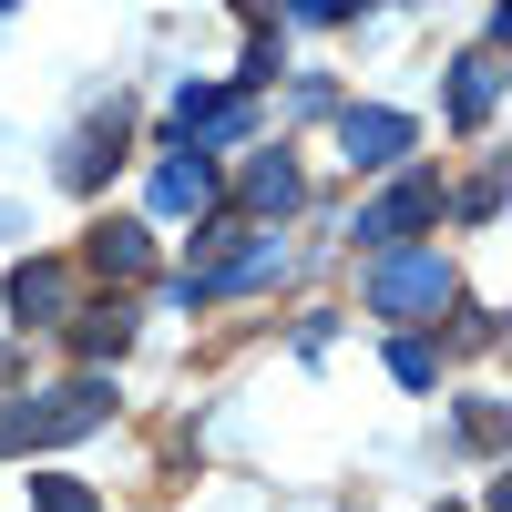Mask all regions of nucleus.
I'll list each match as a JSON object with an SVG mask.
<instances>
[{
	"label": "nucleus",
	"instance_id": "nucleus-5",
	"mask_svg": "<svg viewBox=\"0 0 512 512\" xmlns=\"http://www.w3.org/2000/svg\"><path fill=\"white\" fill-rule=\"evenodd\" d=\"M11 318H21V328H62V318H72V267H52V256L11 267Z\"/></svg>",
	"mask_w": 512,
	"mask_h": 512
},
{
	"label": "nucleus",
	"instance_id": "nucleus-10",
	"mask_svg": "<svg viewBox=\"0 0 512 512\" xmlns=\"http://www.w3.org/2000/svg\"><path fill=\"white\" fill-rule=\"evenodd\" d=\"M154 195L164 205H205V195H216V164H205V154H164L154 164Z\"/></svg>",
	"mask_w": 512,
	"mask_h": 512
},
{
	"label": "nucleus",
	"instance_id": "nucleus-12",
	"mask_svg": "<svg viewBox=\"0 0 512 512\" xmlns=\"http://www.w3.org/2000/svg\"><path fill=\"white\" fill-rule=\"evenodd\" d=\"M31 512H103V502L82 492L72 472H31Z\"/></svg>",
	"mask_w": 512,
	"mask_h": 512
},
{
	"label": "nucleus",
	"instance_id": "nucleus-9",
	"mask_svg": "<svg viewBox=\"0 0 512 512\" xmlns=\"http://www.w3.org/2000/svg\"><path fill=\"white\" fill-rule=\"evenodd\" d=\"M72 349L93 359V369H103V359H123V349H134V308H123V297H113V308H82V328H72Z\"/></svg>",
	"mask_w": 512,
	"mask_h": 512
},
{
	"label": "nucleus",
	"instance_id": "nucleus-6",
	"mask_svg": "<svg viewBox=\"0 0 512 512\" xmlns=\"http://www.w3.org/2000/svg\"><path fill=\"white\" fill-rule=\"evenodd\" d=\"M123 134H134V113H93V123H82V134H72V154H62V185H103L113 175V164H123Z\"/></svg>",
	"mask_w": 512,
	"mask_h": 512
},
{
	"label": "nucleus",
	"instance_id": "nucleus-2",
	"mask_svg": "<svg viewBox=\"0 0 512 512\" xmlns=\"http://www.w3.org/2000/svg\"><path fill=\"white\" fill-rule=\"evenodd\" d=\"M103 420H113V390L103 379H72V390H52L41 410H11L0 441H82V431H103Z\"/></svg>",
	"mask_w": 512,
	"mask_h": 512
},
{
	"label": "nucleus",
	"instance_id": "nucleus-13",
	"mask_svg": "<svg viewBox=\"0 0 512 512\" xmlns=\"http://www.w3.org/2000/svg\"><path fill=\"white\" fill-rule=\"evenodd\" d=\"M390 369H400V390H431V379H441V349H431V338H400Z\"/></svg>",
	"mask_w": 512,
	"mask_h": 512
},
{
	"label": "nucleus",
	"instance_id": "nucleus-8",
	"mask_svg": "<svg viewBox=\"0 0 512 512\" xmlns=\"http://www.w3.org/2000/svg\"><path fill=\"white\" fill-rule=\"evenodd\" d=\"M492 103H502V62H492V52H472V62L451 72V123H461V134H482Z\"/></svg>",
	"mask_w": 512,
	"mask_h": 512
},
{
	"label": "nucleus",
	"instance_id": "nucleus-7",
	"mask_svg": "<svg viewBox=\"0 0 512 512\" xmlns=\"http://www.w3.org/2000/svg\"><path fill=\"white\" fill-rule=\"evenodd\" d=\"M82 256H93V267H103L113 287H134V277L154 267V236H144V226H123V216H103L93 236H82Z\"/></svg>",
	"mask_w": 512,
	"mask_h": 512
},
{
	"label": "nucleus",
	"instance_id": "nucleus-11",
	"mask_svg": "<svg viewBox=\"0 0 512 512\" xmlns=\"http://www.w3.org/2000/svg\"><path fill=\"white\" fill-rule=\"evenodd\" d=\"M246 205H256V216H287V205H297V164L287 154H256L246 164Z\"/></svg>",
	"mask_w": 512,
	"mask_h": 512
},
{
	"label": "nucleus",
	"instance_id": "nucleus-14",
	"mask_svg": "<svg viewBox=\"0 0 512 512\" xmlns=\"http://www.w3.org/2000/svg\"><path fill=\"white\" fill-rule=\"evenodd\" d=\"M461 441H472V451H502V400H472V410H461Z\"/></svg>",
	"mask_w": 512,
	"mask_h": 512
},
{
	"label": "nucleus",
	"instance_id": "nucleus-3",
	"mask_svg": "<svg viewBox=\"0 0 512 512\" xmlns=\"http://www.w3.org/2000/svg\"><path fill=\"white\" fill-rule=\"evenodd\" d=\"M441 216H451V195H441V175H400V185H390V195H379L369 216H359V246H369V256H390L400 236H420V226H441Z\"/></svg>",
	"mask_w": 512,
	"mask_h": 512
},
{
	"label": "nucleus",
	"instance_id": "nucleus-1",
	"mask_svg": "<svg viewBox=\"0 0 512 512\" xmlns=\"http://www.w3.org/2000/svg\"><path fill=\"white\" fill-rule=\"evenodd\" d=\"M451 308V256L441 246H390L369 267V318H441Z\"/></svg>",
	"mask_w": 512,
	"mask_h": 512
},
{
	"label": "nucleus",
	"instance_id": "nucleus-4",
	"mask_svg": "<svg viewBox=\"0 0 512 512\" xmlns=\"http://www.w3.org/2000/svg\"><path fill=\"white\" fill-rule=\"evenodd\" d=\"M410 144H420V134H410V113H379V103H349V113H338V154H349L359 175H390Z\"/></svg>",
	"mask_w": 512,
	"mask_h": 512
}]
</instances>
